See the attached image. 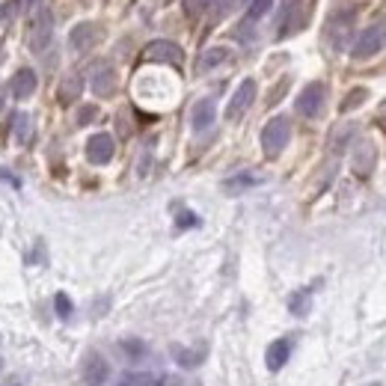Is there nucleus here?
I'll list each match as a JSON object with an SVG mask.
<instances>
[{"label": "nucleus", "instance_id": "obj_1", "mask_svg": "<svg viewBox=\"0 0 386 386\" xmlns=\"http://www.w3.org/2000/svg\"><path fill=\"white\" fill-rule=\"evenodd\" d=\"M324 36H327V45L333 51L345 48L354 36V9H336L324 24Z\"/></svg>", "mask_w": 386, "mask_h": 386}, {"label": "nucleus", "instance_id": "obj_2", "mask_svg": "<svg viewBox=\"0 0 386 386\" xmlns=\"http://www.w3.org/2000/svg\"><path fill=\"white\" fill-rule=\"evenodd\" d=\"M289 137H291V122L285 119V116H274L267 125H265V131H262V149L267 158H277V155L289 146Z\"/></svg>", "mask_w": 386, "mask_h": 386}, {"label": "nucleus", "instance_id": "obj_3", "mask_svg": "<svg viewBox=\"0 0 386 386\" xmlns=\"http://www.w3.org/2000/svg\"><path fill=\"white\" fill-rule=\"evenodd\" d=\"M383 42H386V24L366 27L354 42V60H368V56H375L383 48Z\"/></svg>", "mask_w": 386, "mask_h": 386}, {"label": "nucleus", "instance_id": "obj_4", "mask_svg": "<svg viewBox=\"0 0 386 386\" xmlns=\"http://www.w3.org/2000/svg\"><path fill=\"white\" fill-rule=\"evenodd\" d=\"M324 102H327V87L315 80V83H309V87H303V92L297 95V113L306 119H315V116H321Z\"/></svg>", "mask_w": 386, "mask_h": 386}, {"label": "nucleus", "instance_id": "obj_5", "mask_svg": "<svg viewBox=\"0 0 386 386\" xmlns=\"http://www.w3.org/2000/svg\"><path fill=\"white\" fill-rule=\"evenodd\" d=\"M143 60H149V63H167V66H181L184 51L176 45V42L158 39V42H152V45H146V51H143Z\"/></svg>", "mask_w": 386, "mask_h": 386}, {"label": "nucleus", "instance_id": "obj_6", "mask_svg": "<svg viewBox=\"0 0 386 386\" xmlns=\"http://www.w3.org/2000/svg\"><path fill=\"white\" fill-rule=\"evenodd\" d=\"M255 102V80L247 78V80H241V87L235 90V95L229 98V104H226V119H241L244 113L250 110V104Z\"/></svg>", "mask_w": 386, "mask_h": 386}, {"label": "nucleus", "instance_id": "obj_7", "mask_svg": "<svg viewBox=\"0 0 386 386\" xmlns=\"http://www.w3.org/2000/svg\"><path fill=\"white\" fill-rule=\"evenodd\" d=\"M51 39H54V16L48 9H39V16L33 21V33H30V48L42 54L51 45Z\"/></svg>", "mask_w": 386, "mask_h": 386}, {"label": "nucleus", "instance_id": "obj_8", "mask_svg": "<svg viewBox=\"0 0 386 386\" xmlns=\"http://www.w3.org/2000/svg\"><path fill=\"white\" fill-rule=\"evenodd\" d=\"M110 378V366L102 354H87V360H83V386H104Z\"/></svg>", "mask_w": 386, "mask_h": 386}, {"label": "nucleus", "instance_id": "obj_9", "mask_svg": "<svg viewBox=\"0 0 386 386\" xmlns=\"http://www.w3.org/2000/svg\"><path fill=\"white\" fill-rule=\"evenodd\" d=\"M113 152H116V143H113V137L110 134H92L90 140H87V158L92 161V164H107L110 158H113Z\"/></svg>", "mask_w": 386, "mask_h": 386}, {"label": "nucleus", "instance_id": "obj_10", "mask_svg": "<svg viewBox=\"0 0 386 386\" xmlns=\"http://www.w3.org/2000/svg\"><path fill=\"white\" fill-rule=\"evenodd\" d=\"M90 87H92L95 95H102V98L113 95V92H116V71H113L110 66H104V63L95 66L92 75H90Z\"/></svg>", "mask_w": 386, "mask_h": 386}, {"label": "nucleus", "instance_id": "obj_11", "mask_svg": "<svg viewBox=\"0 0 386 386\" xmlns=\"http://www.w3.org/2000/svg\"><path fill=\"white\" fill-rule=\"evenodd\" d=\"M98 24H92V21H83V24H78L75 30H71V36H68V42H71V51H90L95 42H98Z\"/></svg>", "mask_w": 386, "mask_h": 386}, {"label": "nucleus", "instance_id": "obj_12", "mask_svg": "<svg viewBox=\"0 0 386 386\" xmlns=\"http://www.w3.org/2000/svg\"><path fill=\"white\" fill-rule=\"evenodd\" d=\"M36 83H39V78H36L33 68H18L16 75H12V80H9V90H12V95H16V98H30L36 92Z\"/></svg>", "mask_w": 386, "mask_h": 386}, {"label": "nucleus", "instance_id": "obj_13", "mask_svg": "<svg viewBox=\"0 0 386 386\" xmlns=\"http://www.w3.org/2000/svg\"><path fill=\"white\" fill-rule=\"evenodd\" d=\"M119 386H176V380L164 375H149V371H128Z\"/></svg>", "mask_w": 386, "mask_h": 386}, {"label": "nucleus", "instance_id": "obj_14", "mask_svg": "<svg viewBox=\"0 0 386 386\" xmlns=\"http://www.w3.org/2000/svg\"><path fill=\"white\" fill-rule=\"evenodd\" d=\"M289 356H291V342H289V339H277L274 345L267 348L265 363H267L270 371H279L285 363H289Z\"/></svg>", "mask_w": 386, "mask_h": 386}, {"label": "nucleus", "instance_id": "obj_15", "mask_svg": "<svg viewBox=\"0 0 386 386\" xmlns=\"http://www.w3.org/2000/svg\"><path fill=\"white\" fill-rule=\"evenodd\" d=\"M371 167H375V146H371L368 140H363L360 146L354 152V173L356 176H368Z\"/></svg>", "mask_w": 386, "mask_h": 386}, {"label": "nucleus", "instance_id": "obj_16", "mask_svg": "<svg viewBox=\"0 0 386 386\" xmlns=\"http://www.w3.org/2000/svg\"><path fill=\"white\" fill-rule=\"evenodd\" d=\"M229 60H232V51H229V48H208L203 56H199L196 71H199V75H205V71L217 68V66H223V63H229Z\"/></svg>", "mask_w": 386, "mask_h": 386}, {"label": "nucleus", "instance_id": "obj_17", "mask_svg": "<svg viewBox=\"0 0 386 386\" xmlns=\"http://www.w3.org/2000/svg\"><path fill=\"white\" fill-rule=\"evenodd\" d=\"M169 351H173V360H176L181 368H196L199 363L205 360V345H199V348H181V345H173Z\"/></svg>", "mask_w": 386, "mask_h": 386}, {"label": "nucleus", "instance_id": "obj_18", "mask_svg": "<svg viewBox=\"0 0 386 386\" xmlns=\"http://www.w3.org/2000/svg\"><path fill=\"white\" fill-rule=\"evenodd\" d=\"M83 92V80L78 75H68L60 80V90H56V102L60 104H75L78 95Z\"/></svg>", "mask_w": 386, "mask_h": 386}, {"label": "nucleus", "instance_id": "obj_19", "mask_svg": "<svg viewBox=\"0 0 386 386\" xmlns=\"http://www.w3.org/2000/svg\"><path fill=\"white\" fill-rule=\"evenodd\" d=\"M191 122H193V131H205V128L214 125V102H211V98H203V102H196Z\"/></svg>", "mask_w": 386, "mask_h": 386}, {"label": "nucleus", "instance_id": "obj_20", "mask_svg": "<svg viewBox=\"0 0 386 386\" xmlns=\"http://www.w3.org/2000/svg\"><path fill=\"white\" fill-rule=\"evenodd\" d=\"M12 134H16L18 143H27L33 134V119L27 116V113H16V116H12Z\"/></svg>", "mask_w": 386, "mask_h": 386}, {"label": "nucleus", "instance_id": "obj_21", "mask_svg": "<svg viewBox=\"0 0 386 386\" xmlns=\"http://www.w3.org/2000/svg\"><path fill=\"white\" fill-rule=\"evenodd\" d=\"M119 348H122V354L128 356V360H143V356H146V351H149L143 339H122Z\"/></svg>", "mask_w": 386, "mask_h": 386}, {"label": "nucleus", "instance_id": "obj_22", "mask_svg": "<svg viewBox=\"0 0 386 386\" xmlns=\"http://www.w3.org/2000/svg\"><path fill=\"white\" fill-rule=\"evenodd\" d=\"M259 181L253 173H241V176H235V179H226V184H223V191L226 193H241V191H247V188H253V184Z\"/></svg>", "mask_w": 386, "mask_h": 386}, {"label": "nucleus", "instance_id": "obj_23", "mask_svg": "<svg viewBox=\"0 0 386 386\" xmlns=\"http://www.w3.org/2000/svg\"><path fill=\"white\" fill-rule=\"evenodd\" d=\"M289 309L294 312V315L303 318L306 312H309V291H297V294H291V300H289Z\"/></svg>", "mask_w": 386, "mask_h": 386}, {"label": "nucleus", "instance_id": "obj_24", "mask_svg": "<svg viewBox=\"0 0 386 386\" xmlns=\"http://www.w3.org/2000/svg\"><path fill=\"white\" fill-rule=\"evenodd\" d=\"M270 9H274V0H253V4H250V12H247V18H250V21H259V18L267 16Z\"/></svg>", "mask_w": 386, "mask_h": 386}, {"label": "nucleus", "instance_id": "obj_25", "mask_svg": "<svg viewBox=\"0 0 386 386\" xmlns=\"http://www.w3.org/2000/svg\"><path fill=\"white\" fill-rule=\"evenodd\" d=\"M208 12V0H184V16L188 18H203Z\"/></svg>", "mask_w": 386, "mask_h": 386}, {"label": "nucleus", "instance_id": "obj_26", "mask_svg": "<svg viewBox=\"0 0 386 386\" xmlns=\"http://www.w3.org/2000/svg\"><path fill=\"white\" fill-rule=\"evenodd\" d=\"M54 306H56V315H60L63 321H68V318H71V312H75V306H71L68 294H63V291L54 297Z\"/></svg>", "mask_w": 386, "mask_h": 386}, {"label": "nucleus", "instance_id": "obj_27", "mask_svg": "<svg viewBox=\"0 0 386 386\" xmlns=\"http://www.w3.org/2000/svg\"><path fill=\"white\" fill-rule=\"evenodd\" d=\"M366 90H354L345 102H342V113H348V110H354V107H360V102H366Z\"/></svg>", "mask_w": 386, "mask_h": 386}, {"label": "nucleus", "instance_id": "obj_28", "mask_svg": "<svg viewBox=\"0 0 386 386\" xmlns=\"http://www.w3.org/2000/svg\"><path fill=\"white\" fill-rule=\"evenodd\" d=\"M95 116H98V107H95V104L80 107V110H78V125H90Z\"/></svg>", "mask_w": 386, "mask_h": 386}, {"label": "nucleus", "instance_id": "obj_29", "mask_svg": "<svg viewBox=\"0 0 386 386\" xmlns=\"http://www.w3.org/2000/svg\"><path fill=\"white\" fill-rule=\"evenodd\" d=\"M253 24H255V21H250V18H247L244 24H241V27H238V30H235L238 42H244V45H247V42H253Z\"/></svg>", "mask_w": 386, "mask_h": 386}, {"label": "nucleus", "instance_id": "obj_30", "mask_svg": "<svg viewBox=\"0 0 386 386\" xmlns=\"http://www.w3.org/2000/svg\"><path fill=\"white\" fill-rule=\"evenodd\" d=\"M196 223H199V220L193 217L191 211H181V214H179V220H176V226H179V229H188V226H196Z\"/></svg>", "mask_w": 386, "mask_h": 386}, {"label": "nucleus", "instance_id": "obj_31", "mask_svg": "<svg viewBox=\"0 0 386 386\" xmlns=\"http://www.w3.org/2000/svg\"><path fill=\"white\" fill-rule=\"evenodd\" d=\"M229 6H232V9H235V6H241V0H229Z\"/></svg>", "mask_w": 386, "mask_h": 386}, {"label": "nucleus", "instance_id": "obj_32", "mask_svg": "<svg viewBox=\"0 0 386 386\" xmlns=\"http://www.w3.org/2000/svg\"><path fill=\"white\" fill-rule=\"evenodd\" d=\"M4 386H21V383H18V380H6Z\"/></svg>", "mask_w": 386, "mask_h": 386}, {"label": "nucleus", "instance_id": "obj_33", "mask_svg": "<svg viewBox=\"0 0 386 386\" xmlns=\"http://www.w3.org/2000/svg\"><path fill=\"white\" fill-rule=\"evenodd\" d=\"M0 107H4V95H0Z\"/></svg>", "mask_w": 386, "mask_h": 386}, {"label": "nucleus", "instance_id": "obj_34", "mask_svg": "<svg viewBox=\"0 0 386 386\" xmlns=\"http://www.w3.org/2000/svg\"><path fill=\"white\" fill-rule=\"evenodd\" d=\"M368 386H380V383H368Z\"/></svg>", "mask_w": 386, "mask_h": 386}, {"label": "nucleus", "instance_id": "obj_35", "mask_svg": "<svg viewBox=\"0 0 386 386\" xmlns=\"http://www.w3.org/2000/svg\"><path fill=\"white\" fill-rule=\"evenodd\" d=\"M380 119H386V113H383V116H380ZM383 128H386V125H383Z\"/></svg>", "mask_w": 386, "mask_h": 386}, {"label": "nucleus", "instance_id": "obj_36", "mask_svg": "<svg viewBox=\"0 0 386 386\" xmlns=\"http://www.w3.org/2000/svg\"><path fill=\"white\" fill-rule=\"evenodd\" d=\"M0 368H4V360H0Z\"/></svg>", "mask_w": 386, "mask_h": 386}]
</instances>
